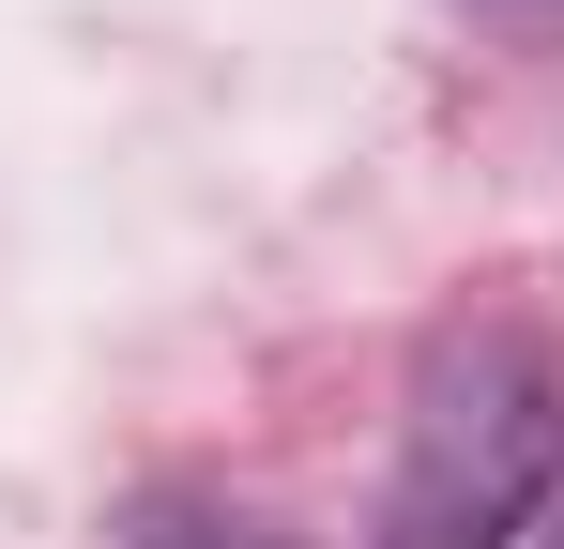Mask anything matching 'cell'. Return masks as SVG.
<instances>
[{
  "label": "cell",
  "instance_id": "6da1fadb",
  "mask_svg": "<svg viewBox=\"0 0 564 549\" xmlns=\"http://www.w3.org/2000/svg\"><path fill=\"white\" fill-rule=\"evenodd\" d=\"M550 473H564V366L534 336H473L412 397V458L381 488L367 549H503L550 504Z\"/></svg>",
  "mask_w": 564,
  "mask_h": 549
},
{
  "label": "cell",
  "instance_id": "7a4b0ae2",
  "mask_svg": "<svg viewBox=\"0 0 564 549\" xmlns=\"http://www.w3.org/2000/svg\"><path fill=\"white\" fill-rule=\"evenodd\" d=\"M550 549H564V535H550Z\"/></svg>",
  "mask_w": 564,
  "mask_h": 549
}]
</instances>
